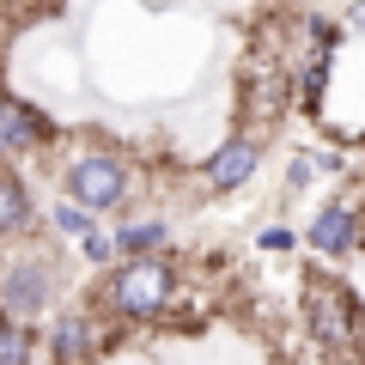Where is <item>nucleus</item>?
Here are the masks:
<instances>
[{
	"label": "nucleus",
	"instance_id": "1",
	"mask_svg": "<svg viewBox=\"0 0 365 365\" xmlns=\"http://www.w3.org/2000/svg\"><path fill=\"white\" fill-rule=\"evenodd\" d=\"M170 268L158 256H134V262H122V274L110 280V304H116L122 317H158L170 304Z\"/></svg>",
	"mask_w": 365,
	"mask_h": 365
},
{
	"label": "nucleus",
	"instance_id": "2",
	"mask_svg": "<svg viewBox=\"0 0 365 365\" xmlns=\"http://www.w3.org/2000/svg\"><path fill=\"white\" fill-rule=\"evenodd\" d=\"M122 189H128V165L110 153H86L67 165V201H79V207H116Z\"/></svg>",
	"mask_w": 365,
	"mask_h": 365
},
{
	"label": "nucleus",
	"instance_id": "3",
	"mask_svg": "<svg viewBox=\"0 0 365 365\" xmlns=\"http://www.w3.org/2000/svg\"><path fill=\"white\" fill-rule=\"evenodd\" d=\"M304 311H311V335L323 341V347H347L353 341V299L335 287V280H311Z\"/></svg>",
	"mask_w": 365,
	"mask_h": 365
},
{
	"label": "nucleus",
	"instance_id": "4",
	"mask_svg": "<svg viewBox=\"0 0 365 365\" xmlns=\"http://www.w3.org/2000/svg\"><path fill=\"white\" fill-rule=\"evenodd\" d=\"M49 292H55V274L43 268L37 256H19L13 268L0 274V304L13 317H31V311H43L49 304Z\"/></svg>",
	"mask_w": 365,
	"mask_h": 365
},
{
	"label": "nucleus",
	"instance_id": "5",
	"mask_svg": "<svg viewBox=\"0 0 365 365\" xmlns=\"http://www.w3.org/2000/svg\"><path fill=\"white\" fill-rule=\"evenodd\" d=\"M250 170H256V140H232V146H220V153L207 158L213 189H237V182H250Z\"/></svg>",
	"mask_w": 365,
	"mask_h": 365
},
{
	"label": "nucleus",
	"instance_id": "6",
	"mask_svg": "<svg viewBox=\"0 0 365 365\" xmlns=\"http://www.w3.org/2000/svg\"><path fill=\"white\" fill-rule=\"evenodd\" d=\"M311 250H323V256H341V250H353V207H323L311 220Z\"/></svg>",
	"mask_w": 365,
	"mask_h": 365
},
{
	"label": "nucleus",
	"instance_id": "7",
	"mask_svg": "<svg viewBox=\"0 0 365 365\" xmlns=\"http://www.w3.org/2000/svg\"><path fill=\"white\" fill-rule=\"evenodd\" d=\"M31 140H43V116H31L13 98H0V153H19V146H31Z\"/></svg>",
	"mask_w": 365,
	"mask_h": 365
},
{
	"label": "nucleus",
	"instance_id": "8",
	"mask_svg": "<svg viewBox=\"0 0 365 365\" xmlns=\"http://www.w3.org/2000/svg\"><path fill=\"white\" fill-rule=\"evenodd\" d=\"M31 225V195H25V182L13 177V170H0V237H13Z\"/></svg>",
	"mask_w": 365,
	"mask_h": 365
},
{
	"label": "nucleus",
	"instance_id": "9",
	"mask_svg": "<svg viewBox=\"0 0 365 365\" xmlns=\"http://www.w3.org/2000/svg\"><path fill=\"white\" fill-rule=\"evenodd\" d=\"M86 347H91V323H86L79 311H67L61 323H55V359H61V365H79V359H86Z\"/></svg>",
	"mask_w": 365,
	"mask_h": 365
},
{
	"label": "nucleus",
	"instance_id": "10",
	"mask_svg": "<svg viewBox=\"0 0 365 365\" xmlns=\"http://www.w3.org/2000/svg\"><path fill=\"white\" fill-rule=\"evenodd\" d=\"M37 353V335L25 323H0V365H31Z\"/></svg>",
	"mask_w": 365,
	"mask_h": 365
},
{
	"label": "nucleus",
	"instance_id": "11",
	"mask_svg": "<svg viewBox=\"0 0 365 365\" xmlns=\"http://www.w3.org/2000/svg\"><path fill=\"white\" fill-rule=\"evenodd\" d=\"M165 244V225L158 220H140V225H122V250H134V256H146V250Z\"/></svg>",
	"mask_w": 365,
	"mask_h": 365
},
{
	"label": "nucleus",
	"instance_id": "12",
	"mask_svg": "<svg viewBox=\"0 0 365 365\" xmlns=\"http://www.w3.org/2000/svg\"><path fill=\"white\" fill-rule=\"evenodd\" d=\"M55 225H61L67 237H86L91 232V213L79 207V201H61V207H55Z\"/></svg>",
	"mask_w": 365,
	"mask_h": 365
},
{
	"label": "nucleus",
	"instance_id": "13",
	"mask_svg": "<svg viewBox=\"0 0 365 365\" xmlns=\"http://www.w3.org/2000/svg\"><path fill=\"white\" fill-rule=\"evenodd\" d=\"M262 250H292V232L287 225H268V232H262Z\"/></svg>",
	"mask_w": 365,
	"mask_h": 365
},
{
	"label": "nucleus",
	"instance_id": "14",
	"mask_svg": "<svg viewBox=\"0 0 365 365\" xmlns=\"http://www.w3.org/2000/svg\"><path fill=\"white\" fill-rule=\"evenodd\" d=\"M79 244H86V256H91V262H110V237H98V232H86V237H79Z\"/></svg>",
	"mask_w": 365,
	"mask_h": 365
},
{
	"label": "nucleus",
	"instance_id": "15",
	"mask_svg": "<svg viewBox=\"0 0 365 365\" xmlns=\"http://www.w3.org/2000/svg\"><path fill=\"white\" fill-rule=\"evenodd\" d=\"M353 31H365V0H359V6H353Z\"/></svg>",
	"mask_w": 365,
	"mask_h": 365
}]
</instances>
